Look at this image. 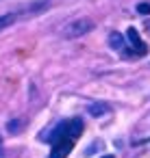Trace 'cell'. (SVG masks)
<instances>
[{"label": "cell", "instance_id": "cell-5", "mask_svg": "<svg viewBox=\"0 0 150 158\" xmlns=\"http://www.w3.org/2000/svg\"><path fill=\"white\" fill-rule=\"evenodd\" d=\"M87 113H89L91 117H102V115L111 113V106H109L107 102H91V104L87 106Z\"/></svg>", "mask_w": 150, "mask_h": 158}, {"label": "cell", "instance_id": "cell-10", "mask_svg": "<svg viewBox=\"0 0 150 158\" xmlns=\"http://www.w3.org/2000/svg\"><path fill=\"white\" fill-rule=\"evenodd\" d=\"M0 158H5V145H2V136H0Z\"/></svg>", "mask_w": 150, "mask_h": 158}, {"label": "cell", "instance_id": "cell-8", "mask_svg": "<svg viewBox=\"0 0 150 158\" xmlns=\"http://www.w3.org/2000/svg\"><path fill=\"white\" fill-rule=\"evenodd\" d=\"M15 20H18V13H5V15H0V31H2V28H9Z\"/></svg>", "mask_w": 150, "mask_h": 158}, {"label": "cell", "instance_id": "cell-1", "mask_svg": "<svg viewBox=\"0 0 150 158\" xmlns=\"http://www.w3.org/2000/svg\"><path fill=\"white\" fill-rule=\"evenodd\" d=\"M83 119L74 117V119H65L61 123L55 126V130L44 136V141H50V143H57V141H76L81 134H83Z\"/></svg>", "mask_w": 150, "mask_h": 158}, {"label": "cell", "instance_id": "cell-7", "mask_svg": "<svg viewBox=\"0 0 150 158\" xmlns=\"http://www.w3.org/2000/svg\"><path fill=\"white\" fill-rule=\"evenodd\" d=\"M24 126H26L24 119H11L9 126H7V132H9V134H20V130H22Z\"/></svg>", "mask_w": 150, "mask_h": 158}, {"label": "cell", "instance_id": "cell-2", "mask_svg": "<svg viewBox=\"0 0 150 158\" xmlns=\"http://www.w3.org/2000/svg\"><path fill=\"white\" fill-rule=\"evenodd\" d=\"M89 31H94V22L87 20V18H83V20L72 22V24L65 28L63 35H65L68 39H74V37H81V35H85V33H89Z\"/></svg>", "mask_w": 150, "mask_h": 158}, {"label": "cell", "instance_id": "cell-9", "mask_svg": "<svg viewBox=\"0 0 150 158\" xmlns=\"http://www.w3.org/2000/svg\"><path fill=\"white\" fill-rule=\"evenodd\" d=\"M137 13L139 15H150V5L148 2H139L137 5Z\"/></svg>", "mask_w": 150, "mask_h": 158}, {"label": "cell", "instance_id": "cell-4", "mask_svg": "<svg viewBox=\"0 0 150 158\" xmlns=\"http://www.w3.org/2000/svg\"><path fill=\"white\" fill-rule=\"evenodd\" d=\"M74 147V141H57L52 143V152H50V158H65Z\"/></svg>", "mask_w": 150, "mask_h": 158}, {"label": "cell", "instance_id": "cell-6", "mask_svg": "<svg viewBox=\"0 0 150 158\" xmlns=\"http://www.w3.org/2000/svg\"><path fill=\"white\" fill-rule=\"evenodd\" d=\"M109 46H111L115 52H124V50H126V46H124V37H122L117 31H113V33L109 35Z\"/></svg>", "mask_w": 150, "mask_h": 158}, {"label": "cell", "instance_id": "cell-3", "mask_svg": "<svg viewBox=\"0 0 150 158\" xmlns=\"http://www.w3.org/2000/svg\"><path fill=\"white\" fill-rule=\"evenodd\" d=\"M126 37H128V41H130V46L135 48V52H137V54H146V52H148V46L141 41V37H139L137 28H133V26H130V28L126 31Z\"/></svg>", "mask_w": 150, "mask_h": 158}, {"label": "cell", "instance_id": "cell-11", "mask_svg": "<svg viewBox=\"0 0 150 158\" xmlns=\"http://www.w3.org/2000/svg\"><path fill=\"white\" fill-rule=\"evenodd\" d=\"M102 158H113V154H107V156H102Z\"/></svg>", "mask_w": 150, "mask_h": 158}]
</instances>
